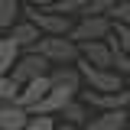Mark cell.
I'll return each mask as SVG.
<instances>
[{"label":"cell","mask_w":130,"mask_h":130,"mask_svg":"<svg viewBox=\"0 0 130 130\" xmlns=\"http://www.w3.org/2000/svg\"><path fill=\"white\" fill-rule=\"evenodd\" d=\"M32 52H39L49 65H72L78 62V46L72 42V39H65V36H42Z\"/></svg>","instance_id":"6da1fadb"},{"label":"cell","mask_w":130,"mask_h":130,"mask_svg":"<svg viewBox=\"0 0 130 130\" xmlns=\"http://www.w3.org/2000/svg\"><path fill=\"white\" fill-rule=\"evenodd\" d=\"M78 75L81 81H88L91 85V91H101V94H117V91H124V78L111 72V68H94V65L81 62L78 59Z\"/></svg>","instance_id":"7a4b0ae2"},{"label":"cell","mask_w":130,"mask_h":130,"mask_svg":"<svg viewBox=\"0 0 130 130\" xmlns=\"http://www.w3.org/2000/svg\"><path fill=\"white\" fill-rule=\"evenodd\" d=\"M20 13H26V23H32L42 36H68L72 32V23L68 16H59V13H49V10H39V7H23Z\"/></svg>","instance_id":"3957f363"},{"label":"cell","mask_w":130,"mask_h":130,"mask_svg":"<svg viewBox=\"0 0 130 130\" xmlns=\"http://www.w3.org/2000/svg\"><path fill=\"white\" fill-rule=\"evenodd\" d=\"M111 36V20L107 16H85L78 26H72L68 39L78 46V42H101Z\"/></svg>","instance_id":"277c9868"},{"label":"cell","mask_w":130,"mask_h":130,"mask_svg":"<svg viewBox=\"0 0 130 130\" xmlns=\"http://www.w3.org/2000/svg\"><path fill=\"white\" fill-rule=\"evenodd\" d=\"M46 68H49V62L39 55V52H29V55H23V59H16V65L10 68V78L23 88L26 81H32V78H42L46 75Z\"/></svg>","instance_id":"5b68a950"},{"label":"cell","mask_w":130,"mask_h":130,"mask_svg":"<svg viewBox=\"0 0 130 130\" xmlns=\"http://www.w3.org/2000/svg\"><path fill=\"white\" fill-rule=\"evenodd\" d=\"M72 98H75V91L52 85V88L46 91V98H42V101H39V104H36V107L29 111V117H55V114L62 111V107L68 104V101H72Z\"/></svg>","instance_id":"8992f818"},{"label":"cell","mask_w":130,"mask_h":130,"mask_svg":"<svg viewBox=\"0 0 130 130\" xmlns=\"http://www.w3.org/2000/svg\"><path fill=\"white\" fill-rule=\"evenodd\" d=\"M78 59L88 65H94V68H111L114 62V52L111 46L101 39V42H78Z\"/></svg>","instance_id":"52a82bcc"},{"label":"cell","mask_w":130,"mask_h":130,"mask_svg":"<svg viewBox=\"0 0 130 130\" xmlns=\"http://www.w3.org/2000/svg\"><path fill=\"white\" fill-rule=\"evenodd\" d=\"M52 88V81H49V75H42V78H32V81H26L23 88H20V94H16V101L13 104H20V107H26V111H32L42 98H46V91Z\"/></svg>","instance_id":"ba28073f"},{"label":"cell","mask_w":130,"mask_h":130,"mask_svg":"<svg viewBox=\"0 0 130 130\" xmlns=\"http://www.w3.org/2000/svg\"><path fill=\"white\" fill-rule=\"evenodd\" d=\"M85 104H88V107H98V111H124L130 104V91H117V94L85 91Z\"/></svg>","instance_id":"9c48e42d"},{"label":"cell","mask_w":130,"mask_h":130,"mask_svg":"<svg viewBox=\"0 0 130 130\" xmlns=\"http://www.w3.org/2000/svg\"><path fill=\"white\" fill-rule=\"evenodd\" d=\"M29 120V111L20 107V104H0V130H23Z\"/></svg>","instance_id":"30bf717a"},{"label":"cell","mask_w":130,"mask_h":130,"mask_svg":"<svg viewBox=\"0 0 130 130\" xmlns=\"http://www.w3.org/2000/svg\"><path fill=\"white\" fill-rule=\"evenodd\" d=\"M127 127V111H101L88 120L85 130H124Z\"/></svg>","instance_id":"8fae6325"},{"label":"cell","mask_w":130,"mask_h":130,"mask_svg":"<svg viewBox=\"0 0 130 130\" xmlns=\"http://www.w3.org/2000/svg\"><path fill=\"white\" fill-rule=\"evenodd\" d=\"M10 39L16 42V49H32L39 39H42V32L36 29L32 23L23 20V23H13V26H10Z\"/></svg>","instance_id":"7c38bea8"},{"label":"cell","mask_w":130,"mask_h":130,"mask_svg":"<svg viewBox=\"0 0 130 130\" xmlns=\"http://www.w3.org/2000/svg\"><path fill=\"white\" fill-rule=\"evenodd\" d=\"M55 117H62L68 127H88V120H91L88 107H85V104H78V101H68V104H65Z\"/></svg>","instance_id":"4fadbf2b"},{"label":"cell","mask_w":130,"mask_h":130,"mask_svg":"<svg viewBox=\"0 0 130 130\" xmlns=\"http://www.w3.org/2000/svg\"><path fill=\"white\" fill-rule=\"evenodd\" d=\"M16 59H20V49H16V42L7 36V39H0V75H10V68L16 65Z\"/></svg>","instance_id":"5bb4252c"},{"label":"cell","mask_w":130,"mask_h":130,"mask_svg":"<svg viewBox=\"0 0 130 130\" xmlns=\"http://www.w3.org/2000/svg\"><path fill=\"white\" fill-rule=\"evenodd\" d=\"M49 81H52V85H59V88L75 91V94H78V88H81V75L75 72V68H59V72H52V75H49Z\"/></svg>","instance_id":"9a60e30c"},{"label":"cell","mask_w":130,"mask_h":130,"mask_svg":"<svg viewBox=\"0 0 130 130\" xmlns=\"http://www.w3.org/2000/svg\"><path fill=\"white\" fill-rule=\"evenodd\" d=\"M91 0H55L52 7H46L49 13H59V16H68V13H85Z\"/></svg>","instance_id":"2e32d148"},{"label":"cell","mask_w":130,"mask_h":130,"mask_svg":"<svg viewBox=\"0 0 130 130\" xmlns=\"http://www.w3.org/2000/svg\"><path fill=\"white\" fill-rule=\"evenodd\" d=\"M107 42L130 55V26H124V23H114V26H111V36H107Z\"/></svg>","instance_id":"e0dca14e"},{"label":"cell","mask_w":130,"mask_h":130,"mask_svg":"<svg viewBox=\"0 0 130 130\" xmlns=\"http://www.w3.org/2000/svg\"><path fill=\"white\" fill-rule=\"evenodd\" d=\"M20 0H0V29H10L20 16Z\"/></svg>","instance_id":"ac0fdd59"},{"label":"cell","mask_w":130,"mask_h":130,"mask_svg":"<svg viewBox=\"0 0 130 130\" xmlns=\"http://www.w3.org/2000/svg\"><path fill=\"white\" fill-rule=\"evenodd\" d=\"M16 94H20V85H16L10 75H0V104L16 101Z\"/></svg>","instance_id":"d6986e66"},{"label":"cell","mask_w":130,"mask_h":130,"mask_svg":"<svg viewBox=\"0 0 130 130\" xmlns=\"http://www.w3.org/2000/svg\"><path fill=\"white\" fill-rule=\"evenodd\" d=\"M117 3H120V0H91V3H88V10H85V16H101V13H111Z\"/></svg>","instance_id":"ffe728a7"},{"label":"cell","mask_w":130,"mask_h":130,"mask_svg":"<svg viewBox=\"0 0 130 130\" xmlns=\"http://www.w3.org/2000/svg\"><path fill=\"white\" fill-rule=\"evenodd\" d=\"M111 16L117 20V23H124V26H130V0H120L117 7L111 10Z\"/></svg>","instance_id":"44dd1931"},{"label":"cell","mask_w":130,"mask_h":130,"mask_svg":"<svg viewBox=\"0 0 130 130\" xmlns=\"http://www.w3.org/2000/svg\"><path fill=\"white\" fill-rule=\"evenodd\" d=\"M23 130H55V120L52 117H29Z\"/></svg>","instance_id":"7402d4cb"},{"label":"cell","mask_w":130,"mask_h":130,"mask_svg":"<svg viewBox=\"0 0 130 130\" xmlns=\"http://www.w3.org/2000/svg\"><path fill=\"white\" fill-rule=\"evenodd\" d=\"M32 7H39V10H46V7H52V3H55V0H29Z\"/></svg>","instance_id":"603a6c76"},{"label":"cell","mask_w":130,"mask_h":130,"mask_svg":"<svg viewBox=\"0 0 130 130\" xmlns=\"http://www.w3.org/2000/svg\"><path fill=\"white\" fill-rule=\"evenodd\" d=\"M62 130H85V127H68V124H62Z\"/></svg>","instance_id":"cb8c5ba5"},{"label":"cell","mask_w":130,"mask_h":130,"mask_svg":"<svg viewBox=\"0 0 130 130\" xmlns=\"http://www.w3.org/2000/svg\"><path fill=\"white\" fill-rule=\"evenodd\" d=\"M127 85H130V78H127Z\"/></svg>","instance_id":"d4e9b609"}]
</instances>
